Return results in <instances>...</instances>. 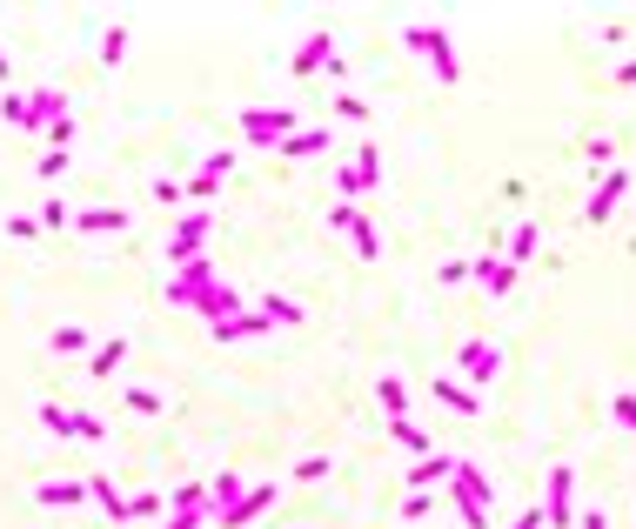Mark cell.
<instances>
[{"label":"cell","mask_w":636,"mask_h":529,"mask_svg":"<svg viewBox=\"0 0 636 529\" xmlns=\"http://www.w3.org/2000/svg\"><path fill=\"white\" fill-rule=\"evenodd\" d=\"M235 503H242V476H235V469H221L215 489H208V509L221 516V509H235Z\"/></svg>","instance_id":"cb8c5ba5"},{"label":"cell","mask_w":636,"mask_h":529,"mask_svg":"<svg viewBox=\"0 0 636 529\" xmlns=\"http://www.w3.org/2000/svg\"><path fill=\"white\" fill-rule=\"evenodd\" d=\"M529 255H536V221H516V235H509V255H503V262L523 268Z\"/></svg>","instance_id":"4316f807"},{"label":"cell","mask_w":636,"mask_h":529,"mask_svg":"<svg viewBox=\"0 0 636 529\" xmlns=\"http://www.w3.org/2000/svg\"><path fill=\"white\" fill-rule=\"evenodd\" d=\"M121 362H128V342H121V335H114V342H94V349H88V375H101V382H108Z\"/></svg>","instance_id":"e0dca14e"},{"label":"cell","mask_w":636,"mask_h":529,"mask_svg":"<svg viewBox=\"0 0 636 529\" xmlns=\"http://www.w3.org/2000/svg\"><path fill=\"white\" fill-rule=\"evenodd\" d=\"M375 181H382V148H355V161H349V168H342V201L369 195Z\"/></svg>","instance_id":"ba28073f"},{"label":"cell","mask_w":636,"mask_h":529,"mask_svg":"<svg viewBox=\"0 0 636 529\" xmlns=\"http://www.w3.org/2000/svg\"><path fill=\"white\" fill-rule=\"evenodd\" d=\"M576 529H610V516H603V509H590V516H576Z\"/></svg>","instance_id":"ee69618b"},{"label":"cell","mask_w":636,"mask_h":529,"mask_svg":"<svg viewBox=\"0 0 636 529\" xmlns=\"http://www.w3.org/2000/svg\"><path fill=\"white\" fill-rule=\"evenodd\" d=\"M315 67H329V74H342V54H335V34H308V41L295 47V74H315Z\"/></svg>","instance_id":"9c48e42d"},{"label":"cell","mask_w":636,"mask_h":529,"mask_svg":"<svg viewBox=\"0 0 636 529\" xmlns=\"http://www.w3.org/2000/svg\"><path fill=\"white\" fill-rule=\"evenodd\" d=\"M228 168H235V148H215V155L201 161V181H221Z\"/></svg>","instance_id":"4dcf8cb0"},{"label":"cell","mask_w":636,"mask_h":529,"mask_svg":"<svg viewBox=\"0 0 636 529\" xmlns=\"http://www.w3.org/2000/svg\"><path fill=\"white\" fill-rule=\"evenodd\" d=\"M161 529H208V516H201V509H175Z\"/></svg>","instance_id":"74e56055"},{"label":"cell","mask_w":636,"mask_h":529,"mask_svg":"<svg viewBox=\"0 0 636 529\" xmlns=\"http://www.w3.org/2000/svg\"><path fill=\"white\" fill-rule=\"evenodd\" d=\"M41 175H47V181L67 175V148H47V155H41Z\"/></svg>","instance_id":"60d3db41"},{"label":"cell","mask_w":636,"mask_h":529,"mask_svg":"<svg viewBox=\"0 0 636 529\" xmlns=\"http://www.w3.org/2000/svg\"><path fill=\"white\" fill-rule=\"evenodd\" d=\"M449 483H456V489H462V496H469L476 509H489V503H496V483H489V469L462 463V456H456V476H449Z\"/></svg>","instance_id":"7c38bea8"},{"label":"cell","mask_w":636,"mask_h":529,"mask_svg":"<svg viewBox=\"0 0 636 529\" xmlns=\"http://www.w3.org/2000/svg\"><path fill=\"white\" fill-rule=\"evenodd\" d=\"M322 148H335L329 128H295L282 148H275V155H282V161H308V155H322Z\"/></svg>","instance_id":"5bb4252c"},{"label":"cell","mask_w":636,"mask_h":529,"mask_svg":"<svg viewBox=\"0 0 636 529\" xmlns=\"http://www.w3.org/2000/svg\"><path fill=\"white\" fill-rule=\"evenodd\" d=\"M389 436L402 442V449H416V463H422V456H436V442L422 436V429H416V422H409V416H395V422H389Z\"/></svg>","instance_id":"d4e9b609"},{"label":"cell","mask_w":636,"mask_h":529,"mask_svg":"<svg viewBox=\"0 0 636 529\" xmlns=\"http://www.w3.org/2000/svg\"><path fill=\"white\" fill-rule=\"evenodd\" d=\"M543 529H576V469H549Z\"/></svg>","instance_id":"5b68a950"},{"label":"cell","mask_w":636,"mask_h":529,"mask_svg":"<svg viewBox=\"0 0 636 529\" xmlns=\"http://www.w3.org/2000/svg\"><path fill=\"white\" fill-rule=\"evenodd\" d=\"M349 242H355V255H362V262H382V235H375V221H369V215H355V221H349Z\"/></svg>","instance_id":"7402d4cb"},{"label":"cell","mask_w":636,"mask_h":529,"mask_svg":"<svg viewBox=\"0 0 636 529\" xmlns=\"http://www.w3.org/2000/svg\"><path fill=\"white\" fill-rule=\"evenodd\" d=\"M295 476H302V483H322V476H329V456H302Z\"/></svg>","instance_id":"d590c367"},{"label":"cell","mask_w":636,"mask_h":529,"mask_svg":"<svg viewBox=\"0 0 636 529\" xmlns=\"http://www.w3.org/2000/svg\"><path fill=\"white\" fill-rule=\"evenodd\" d=\"M469 275H476L489 295H509V288H516V268H509L503 255H476V262H469Z\"/></svg>","instance_id":"4fadbf2b"},{"label":"cell","mask_w":636,"mask_h":529,"mask_svg":"<svg viewBox=\"0 0 636 529\" xmlns=\"http://www.w3.org/2000/svg\"><path fill=\"white\" fill-rule=\"evenodd\" d=\"M456 362H462L469 382H496V375H503V355H496V342H483V335H469L456 349Z\"/></svg>","instance_id":"52a82bcc"},{"label":"cell","mask_w":636,"mask_h":529,"mask_svg":"<svg viewBox=\"0 0 636 529\" xmlns=\"http://www.w3.org/2000/svg\"><path fill=\"white\" fill-rule=\"evenodd\" d=\"M88 496H94L101 509H108V523H128V496H114V483H108V476H88Z\"/></svg>","instance_id":"603a6c76"},{"label":"cell","mask_w":636,"mask_h":529,"mask_svg":"<svg viewBox=\"0 0 636 529\" xmlns=\"http://www.w3.org/2000/svg\"><path fill=\"white\" fill-rule=\"evenodd\" d=\"M355 215H362L355 201H335V208H329V228H342V235H349V221H355Z\"/></svg>","instance_id":"ab89813d"},{"label":"cell","mask_w":636,"mask_h":529,"mask_svg":"<svg viewBox=\"0 0 636 529\" xmlns=\"http://www.w3.org/2000/svg\"><path fill=\"white\" fill-rule=\"evenodd\" d=\"M610 416L623 422V429H636V389H616V396H610Z\"/></svg>","instance_id":"f546056e"},{"label":"cell","mask_w":636,"mask_h":529,"mask_svg":"<svg viewBox=\"0 0 636 529\" xmlns=\"http://www.w3.org/2000/svg\"><path fill=\"white\" fill-rule=\"evenodd\" d=\"M34 416H41L47 436H74V442H101V436H108V422L88 416V409H61V402H41Z\"/></svg>","instance_id":"3957f363"},{"label":"cell","mask_w":636,"mask_h":529,"mask_svg":"<svg viewBox=\"0 0 636 529\" xmlns=\"http://www.w3.org/2000/svg\"><path fill=\"white\" fill-rule=\"evenodd\" d=\"M268 503H275V483H255V489H242V503H235V509H221L215 523H221V529H248Z\"/></svg>","instance_id":"30bf717a"},{"label":"cell","mask_w":636,"mask_h":529,"mask_svg":"<svg viewBox=\"0 0 636 529\" xmlns=\"http://www.w3.org/2000/svg\"><path fill=\"white\" fill-rule=\"evenodd\" d=\"M74 228H88V235H121V228H128V208H88V215H74Z\"/></svg>","instance_id":"ac0fdd59"},{"label":"cell","mask_w":636,"mask_h":529,"mask_svg":"<svg viewBox=\"0 0 636 529\" xmlns=\"http://www.w3.org/2000/svg\"><path fill=\"white\" fill-rule=\"evenodd\" d=\"M94 342H88V329H81V322H61V329H54V355H88Z\"/></svg>","instance_id":"83f0119b"},{"label":"cell","mask_w":636,"mask_h":529,"mask_svg":"<svg viewBox=\"0 0 636 529\" xmlns=\"http://www.w3.org/2000/svg\"><path fill=\"white\" fill-rule=\"evenodd\" d=\"M128 516H161V496H128Z\"/></svg>","instance_id":"7bdbcfd3"},{"label":"cell","mask_w":636,"mask_h":529,"mask_svg":"<svg viewBox=\"0 0 636 529\" xmlns=\"http://www.w3.org/2000/svg\"><path fill=\"white\" fill-rule=\"evenodd\" d=\"M67 141H74V114H61V121L47 128V148H67Z\"/></svg>","instance_id":"f35d334b"},{"label":"cell","mask_w":636,"mask_h":529,"mask_svg":"<svg viewBox=\"0 0 636 529\" xmlns=\"http://www.w3.org/2000/svg\"><path fill=\"white\" fill-rule=\"evenodd\" d=\"M255 315H262L268 329H275V322H282V329H295V322H302V302H288V295H268V302H255Z\"/></svg>","instance_id":"44dd1931"},{"label":"cell","mask_w":636,"mask_h":529,"mask_svg":"<svg viewBox=\"0 0 636 529\" xmlns=\"http://www.w3.org/2000/svg\"><path fill=\"white\" fill-rule=\"evenodd\" d=\"M128 61V27H108L101 34V67H121Z\"/></svg>","instance_id":"f1b7e54d"},{"label":"cell","mask_w":636,"mask_h":529,"mask_svg":"<svg viewBox=\"0 0 636 529\" xmlns=\"http://www.w3.org/2000/svg\"><path fill=\"white\" fill-rule=\"evenodd\" d=\"M154 201H161V208H181L188 188H181V181H154Z\"/></svg>","instance_id":"e575fe53"},{"label":"cell","mask_w":636,"mask_h":529,"mask_svg":"<svg viewBox=\"0 0 636 529\" xmlns=\"http://www.w3.org/2000/svg\"><path fill=\"white\" fill-rule=\"evenodd\" d=\"M268 322L255 309H242V315H228V322H215V342H248V335H262Z\"/></svg>","instance_id":"d6986e66"},{"label":"cell","mask_w":636,"mask_h":529,"mask_svg":"<svg viewBox=\"0 0 636 529\" xmlns=\"http://www.w3.org/2000/svg\"><path fill=\"white\" fill-rule=\"evenodd\" d=\"M449 476H456V456H422L416 469H409V489H416V496H429V483H449Z\"/></svg>","instance_id":"9a60e30c"},{"label":"cell","mask_w":636,"mask_h":529,"mask_svg":"<svg viewBox=\"0 0 636 529\" xmlns=\"http://www.w3.org/2000/svg\"><path fill=\"white\" fill-rule=\"evenodd\" d=\"M509 529H543V509H523V516H516Z\"/></svg>","instance_id":"f6af8a7d"},{"label":"cell","mask_w":636,"mask_h":529,"mask_svg":"<svg viewBox=\"0 0 636 529\" xmlns=\"http://www.w3.org/2000/svg\"><path fill=\"white\" fill-rule=\"evenodd\" d=\"M623 195H630V168H603L596 195L583 201V221H610L616 208H623Z\"/></svg>","instance_id":"8992f818"},{"label":"cell","mask_w":636,"mask_h":529,"mask_svg":"<svg viewBox=\"0 0 636 529\" xmlns=\"http://www.w3.org/2000/svg\"><path fill=\"white\" fill-rule=\"evenodd\" d=\"M208 228H215V208H195V215L175 221V235H168V268H188L208 242Z\"/></svg>","instance_id":"277c9868"},{"label":"cell","mask_w":636,"mask_h":529,"mask_svg":"<svg viewBox=\"0 0 636 529\" xmlns=\"http://www.w3.org/2000/svg\"><path fill=\"white\" fill-rule=\"evenodd\" d=\"M128 409H141V416H161V396H154V389H128Z\"/></svg>","instance_id":"8d00e7d4"},{"label":"cell","mask_w":636,"mask_h":529,"mask_svg":"<svg viewBox=\"0 0 636 529\" xmlns=\"http://www.w3.org/2000/svg\"><path fill=\"white\" fill-rule=\"evenodd\" d=\"M61 114H67V94H54V88H34V94H27V128H34V134H47Z\"/></svg>","instance_id":"8fae6325"},{"label":"cell","mask_w":636,"mask_h":529,"mask_svg":"<svg viewBox=\"0 0 636 529\" xmlns=\"http://www.w3.org/2000/svg\"><path fill=\"white\" fill-rule=\"evenodd\" d=\"M41 221H47V228H67L74 215H67V201H47V208H41Z\"/></svg>","instance_id":"b9f144b4"},{"label":"cell","mask_w":636,"mask_h":529,"mask_svg":"<svg viewBox=\"0 0 636 529\" xmlns=\"http://www.w3.org/2000/svg\"><path fill=\"white\" fill-rule=\"evenodd\" d=\"M375 402L389 409V422L409 416V382H402V375H382V382H375Z\"/></svg>","instance_id":"ffe728a7"},{"label":"cell","mask_w":636,"mask_h":529,"mask_svg":"<svg viewBox=\"0 0 636 529\" xmlns=\"http://www.w3.org/2000/svg\"><path fill=\"white\" fill-rule=\"evenodd\" d=\"M456 516H462V523H469V529H489V509H476V503H469V496H462V489H456Z\"/></svg>","instance_id":"1f68e13d"},{"label":"cell","mask_w":636,"mask_h":529,"mask_svg":"<svg viewBox=\"0 0 636 529\" xmlns=\"http://www.w3.org/2000/svg\"><path fill=\"white\" fill-rule=\"evenodd\" d=\"M242 141H255V148H282L288 134H295V108H242Z\"/></svg>","instance_id":"7a4b0ae2"},{"label":"cell","mask_w":636,"mask_h":529,"mask_svg":"<svg viewBox=\"0 0 636 529\" xmlns=\"http://www.w3.org/2000/svg\"><path fill=\"white\" fill-rule=\"evenodd\" d=\"M402 41H409V47L422 54V61H429V67L442 74V88H456V81H462V61H456V41H449V27L409 21V27H402Z\"/></svg>","instance_id":"6da1fadb"},{"label":"cell","mask_w":636,"mask_h":529,"mask_svg":"<svg viewBox=\"0 0 636 529\" xmlns=\"http://www.w3.org/2000/svg\"><path fill=\"white\" fill-rule=\"evenodd\" d=\"M335 114H349V121H369V101H362V94H335Z\"/></svg>","instance_id":"d6a6232c"},{"label":"cell","mask_w":636,"mask_h":529,"mask_svg":"<svg viewBox=\"0 0 636 529\" xmlns=\"http://www.w3.org/2000/svg\"><path fill=\"white\" fill-rule=\"evenodd\" d=\"M436 402H442V409H456V416H476V389L456 382V375H436Z\"/></svg>","instance_id":"2e32d148"},{"label":"cell","mask_w":636,"mask_h":529,"mask_svg":"<svg viewBox=\"0 0 636 529\" xmlns=\"http://www.w3.org/2000/svg\"><path fill=\"white\" fill-rule=\"evenodd\" d=\"M0 114H7L14 128H27V94H0Z\"/></svg>","instance_id":"836d02e7"},{"label":"cell","mask_w":636,"mask_h":529,"mask_svg":"<svg viewBox=\"0 0 636 529\" xmlns=\"http://www.w3.org/2000/svg\"><path fill=\"white\" fill-rule=\"evenodd\" d=\"M0 81H7V54H0Z\"/></svg>","instance_id":"bcb514c9"},{"label":"cell","mask_w":636,"mask_h":529,"mask_svg":"<svg viewBox=\"0 0 636 529\" xmlns=\"http://www.w3.org/2000/svg\"><path fill=\"white\" fill-rule=\"evenodd\" d=\"M88 496V483H41L34 489V503H47V509H67V503H81Z\"/></svg>","instance_id":"484cf974"}]
</instances>
